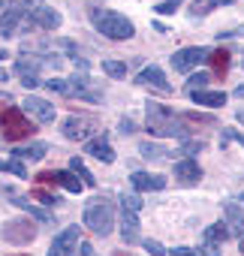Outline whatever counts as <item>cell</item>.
<instances>
[{
	"instance_id": "e575fe53",
	"label": "cell",
	"mask_w": 244,
	"mask_h": 256,
	"mask_svg": "<svg viewBox=\"0 0 244 256\" xmlns=\"http://www.w3.org/2000/svg\"><path fill=\"white\" fill-rule=\"evenodd\" d=\"M6 172H12V175H18V178H28V169H24V163H22L18 157L6 163Z\"/></svg>"
},
{
	"instance_id": "f1b7e54d",
	"label": "cell",
	"mask_w": 244,
	"mask_h": 256,
	"mask_svg": "<svg viewBox=\"0 0 244 256\" xmlns=\"http://www.w3.org/2000/svg\"><path fill=\"white\" fill-rule=\"evenodd\" d=\"M205 84H208V76H205V72H193L190 82H187V94H193V90H205Z\"/></svg>"
},
{
	"instance_id": "7bdbcfd3",
	"label": "cell",
	"mask_w": 244,
	"mask_h": 256,
	"mask_svg": "<svg viewBox=\"0 0 244 256\" xmlns=\"http://www.w3.org/2000/svg\"><path fill=\"white\" fill-rule=\"evenodd\" d=\"M4 58H10V52H6L4 46H0V60H4Z\"/></svg>"
},
{
	"instance_id": "4316f807",
	"label": "cell",
	"mask_w": 244,
	"mask_h": 256,
	"mask_svg": "<svg viewBox=\"0 0 244 256\" xmlns=\"http://www.w3.org/2000/svg\"><path fill=\"white\" fill-rule=\"evenodd\" d=\"M102 72L112 78H124L127 76V64L124 60H102Z\"/></svg>"
},
{
	"instance_id": "9c48e42d",
	"label": "cell",
	"mask_w": 244,
	"mask_h": 256,
	"mask_svg": "<svg viewBox=\"0 0 244 256\" xmlns=\"http://www.w3.org/2000/svg\"><path fill=\"white\" fill-rule=\"evenodd\" d=\"M0 235H4L10 244H30L34 235H36V229H34L28 220H12V223L4 226V232H0Z\"/></svg>"
},
{
	"instance_id": "d590c367",
	"label": "cell",
	"mask_w": 244,
	"mask_h": 256,
	"mask_svg": "<svg viewBox=\"0 0 244 256\" xmlns=\"http://www.w3.org/2000/svg\"><path fill=\"white\" fill-rule=\"evenodd\" d=\"M178 6H181V0H163V4H157V12L160 16H172Z\"/></svg>"
},
{
	"instance_id": "ffe728a7",
	"label": "cell",
	"mask_w": 244,
	"mask_h": 256,
	"mask_svg": "<svg viewBox=\"0 0 244 256\" xmlns=\"http://www.w3.org/2000/svg\"><path fill=\"white\" fill-rule=\"evenodd\" d=\"M208 64H211V70H214V76H226L229 72V52L226 48H214V52H208V58H205Z\"/></svg>"
},
{
	"instance_id": "5b68a950",
	"label": "cell",
	"mask_w": 244,
	"mask_h": 256,
	"mask_svg": "<svg viewBox=\"0 0 244 256\" xmlns=\"http://www.w3.org/2000/svg\"><path fill=\"white\" fill-rule=\"evenodd\" d=\"M78 247H82V232L78 226H66L64 232L54 235L52 247H48V256H78Z\"/></svg>"
},
{
	"instance_id": "bcb514c9",
	"label": "cell",
	"mask_w": 244,
	"mask_h": 256,
	"mask_svg": "<svg viewBox=\"0 0 244 256\" xmlns=\"http://www.w3.org/2000/svg\"><path fill=\"white\" fill-rule=\"evenodd\" d=\"M241 253H244V235H241Z\"/></svg>"
},
{
	"instance_id": "1f68e13d",
	"label": "cell",
	"mask_w": 244,
	"mask_h": 256,
	"mask_svg": "<svg viewBox=\"0 0 244 256\" xmlns=\"http://www.w3.org/2000/svg\"><path fill=\"white\" fill-rule=\"evenodd\" d=\"M229 142H238L244 148V133L241 130H223V139H220V148H226Z\"/></svg>"
},
{
	"instance_id": "d6986e66",
	"label": "cell",
	"mask_w": 244,
	"mask_h": 256,
	"mask_svg": "<svg viewBox=\"0 0 244 256\" xmlns=\"http://www.w3.org/2000/svg\"><path fill=\"white\" fill-rule=\"evenodd\" d=\"M190 100H193L196 106H208V108L226 106V94H223V90H193Z\"/></svg>"
},
{
	"instance_id": "484cf974",
	"label": "cell",
	"mask_w": 244,
	"mask_h": 256,
	"mask_svg": "<svg viewBox=\"0 0 244 256\" xmlns=\"http://www.w3.org/2000/svg\"><path fill=\"white\" fill-rule=\"evenodd\" d=\"M223 4H232V0H193V16H208L211 10H217Z\"/></svg>"
},
{
	"instance_id": "f546056e",
	"label": "cell",
	"mask_w": 244,
	"mask_h": 256,
	"mask_svg": "<svg viewBox=\"0 0 244 256\" xmlns=\"http://www.w3.org/2000/svg\"><path fill=\"white\" fill-rule=\"evenodd\" d=\"M46 88H48V90H54V94L70 96V78H48V82H46Z\"/></svg>"
},
{
	"instance_id": "cb8c5ba5",
	"label": "cell",
	"mask_w": 244,
	"mask_h": 256,
	"mask_svg": "<svg viewBox=\"0 0 244 256\" xmlns=\"http://www.w3.org/2000/svg\"><path fill=\"white\" fill-rule=\"evenodd\" d=\"M70 169H72V172H76V175L82 178V184H84V187H96V178H94V175L88 172V166H84V163H82L78 157H72V160H70Z\"/></svg>"
},
{
	"instance_id": "d4e9b609",
	"label": "cell",
	"mask_w": 244,
	"mask_h": 256,
	"mask_svg": "<svg viewBox=\"0 0 244 256\" xmlns=\"http://www.w3.org/2000/svg\"><path fill=\"white\" fill-rule=\"evenodd\" d=\"M16 205H18L22 211H28L30 217L42 220V223H48V220H52V214H48V211H42V208H36V205H30V199H22V196H16Z\"/></svg>"
},
{
	"instance_id": "f6af8a7d",
	"label": "cell",
	"mask_w": 244,
	"mask_h": 256,
	"mask_svg": "<svg viewBox=\"0 0 244 256\" xmlns=\"http://www.w3.org/2000/svg\"><path fill=\"white\" fill-rule=\"evenodd\" d=\"M238 120H244V112H238Z\"/></svg>"
},
{
	"instance_id": "c3c4849f",
	"label": "cell",
	"mask_w": 244,
	"mask_h": 256,
	"mask_svg": "<svg viewBox=\"0 0 244 256\" xmlns=\"http://www.w3.org/2000/svg\"><path fill=\"white\" fill-rule=\"evenodd\" d=\"M0 4H4V0H0Z\"/></svg>"
},
{
	"instance_id": "7c38bea8",
	"label": "cell",
	"mask_w": 244,
	"mask_h": 256,
	"mask_svg": "<svg viewBox=\"0 0 244 256\" xmlns=\"http://www.w3.org/2000/svg\"><path fill=\"white\" fill-rule=\"evenodd\" d=\"M40 64L42 60H28V58H18V64H16V72L22 76V84L28 90L40 84Z\"/></svg>"
},
{
	"instance_id": "52a82bcc",
	"label": "cell",
	"mask_w": 244,
	"mask_h": 256,
	"mask_svg": "<svg viewBox=\"0 0 244 256\" xmlns=\"http://www.w3.org/2000/svg\"><path fill=\"white\" fill-rule=\"evenodd\" d=\"M205 58H208V48L190 46V48H181L172 54V66H175V72H193L199 66V60H205Z\"/></svg>"
},
{
	"instance_id": "4fadbf2b",
	"label": "cell",
	"mask_w": 244,
	"mask_h": 256,
	"mask_svg": "<svg viewBox=\"0 0 244 256\" xmlns=\"http://www.w3.org/2000/svg\"><path fill=\"white\" fill-rule=\"evenodd\" d=\"M120 238H124V244H136L139 241V217L130 208L120 211Z\"/></svg>"
},
{
	"instance_id": "83f0119b",
	"label": "cell",
	"mask_w": 244,
	"mask_h": 256,
	"mask_svg": "<svg viewBox=\"0 0 244 256\" xmlns=\"http://www.w3.org/2000/svg\"><path fill=\"white\" fill-rule=\"evenodd\" d=\"M6 10L18 12V16H30L34 6H30V0H6Z\"/></svg>"
},
{
	"instance_id": "9a60e30c",
	"label": "cell",
	"mask_w": 244,
	"mask_h": 256,
	"mask_svg": "<svg viewBox=\"0 0 244 256\" xmlns=\"http://www.w3.org/2000/svg\"><path fill=\"white\" fill-rule=\"evenodd\" d=\"M175 178L181 181V184H196L199 178H202V169H199V163L196 160H178L175 163Z\"/></svg>"
},
{
	"instance_id": "4dcf8cb0",
	"label": "cell",
	"mask_w": 244,
	"mask_h": 256,
	"mask_svg": "<svg viewBox=\"0 0 244 256\" xmlns=\"http://www.w3.org/2000/svg\"><path fill=\"white\" fill-rule=\"evenodd\" d=\"M139 151H142V157H148V160H157V157H163L166 151L160 148V145H154V142H142L139 145Z\"/></svg>"
},
{
	"instance_id": "30bf717a",
	"label": "cell",
	"mask_w": 244,
	"mask_h": 256,
	"mask_svg": "<svg viewBox=\"0 0 244 256\" xmlns=\"http://www.w3.org/2000/svg\"><path fill=\"white\" fill-rule=\"evenodd\" d=\"M36 178H40L42 184H60V187L70 190V193H82V187H84L82 178H78L72 169H70V172H66V169H64V172H42V175H36Z\"/></svg>"
},
{
	"instance_id": "60d3db41",
	"label": "cell",
	"mask_w": 244,
	"mask_h": 256,
	"mask_svg": "<svg viewBox=\"0 0 244 256\" xmlns=\"http://www.w3.org/2000/svg\"><path fill=\"white\" fill-rule=\"evenodd\" d=\"M193 151H202V142H187L184 145V154H193Z\"/></svg>"
},
{
	"instance_id": "ac0fdd59",
	"label": "cell",
	"mask_w": 244,
	"mask_h": 256,
	"mask_svg": "<svg viewBox=\"0 0 244 256\" xmlns=\"http://www.w3.org/2000/svg\"><path fill=\"white\" fill-rule=\"evenodd\" d=\"M136 84H151V88H160V90H169V82L163 76L160 66H145L139 76H136Z\"/></svg>"
},
{
	"instance_id": "74e56055",
	"label": "cell",
	"mask_w": 244,
	"mask_h": 256,
	"mask_svg": "<svg viewBox=\"0 0 244 256\" xmlns=\"http://www.w3.org/2000/svg\"><path fill=\"white\" fill-rule=\"evenodd\" d=\"M202 256H220V244L205 241V244H202Z\"/></svg>"
},
{
	"instance_id": "277c9868",
	"label": "cell",
	"mask_w": 244,
	"mask_h": 256,
	"mask_svg": "<svg viewBox=\"0 0 244 256\" xmlns=\"http://www.w3.org/2000/svg\"><path fill=\"white\" fill-rule=\"evenodd\" d=\"M84 226L96 235H108L114 226V208L108 199H90L84 205Z\"/></svg>"
},
{
	"instance_id": "8fae6325",
	"label": "cell",
	"mask_w": 244,
	"mask_h": 256,
	"mask_svg": "<svg viewBox=\"0 0 244 256\" xmlns=\"http://www.w3.org/2000/svg\"><path fill=\"white\" fill-rule=\"evenodd\" d=\"M30 22H34L36 28H42V30H58L64 18H60V12H54L52 6H34Z\"/></svg>"
},
{
	"instance_id": "681fc988",
	"label": "cell",
	"mask_w": 244,
	"mask_h": 256,
	"mask_svg": "<svg viewBox=\"0 0 244 256\" xmlns=\"http://www.w3.org/2000/svg\"><path fill=\"white\" fill-rule=\"evenodd\" d=\"M22 256H24V253H22Z\"/></svg>"
},
{
	"instance_id": "b9f144b4",
	"label": "cell",
	"mask_w": 244,
	"mask_h": 256,
	"mask_svg": "<svg viewBox=\"0 0 244 256\" xmlns=\"http://www.w3.org/2000/svg\"><path fill=\"white\" fill-rule=\"evenodd\" d=\"M235 96H244V84H238V88H235Z\"/></svg>"
},
{
	"instance_id": "8992f818",
	"label": "cell",
	"mask_w": 244,
	"mask_h": 256,
	"mask_svg": "<svg viewBox=\"0 0 244 256\" xmlns=\"http://www.w3.org/2000/svg\"><path fill=\"white\" fill-rule=\"evenodd\" d=\"M94 130H96V120L88 118V114H70L64 120V136L70 142H88Z\"/></svg>"
},
{
	"instance_id": "8d00e7d4",
	"label": "cell",
	"mask_w": 244,
	"mask_h": 256,
	"mask_svg": "<svg viewBox=\"0 0 244 256\" xmlns=\"http://www.w3.org/2000/svg\"><path fill=\"white\" fill-rule=\"evenodd\" d=\"M34 199H40L42 205H58V202H60L58 196H52V193H46V190H34Z\"/></svg>"
},
{
	"instance_id": "ab89813d",
	"label": "cell",
	"mask_w": 244,
	"mask_h": 256,
	"mask_svg": "<svg viewBox=\"0 0 244 256\" xmlns=\"http://www.w3.org/2000/svg\"><path fill=\"white\" fill-rule=\"evenodd\" d=\"M133 130H136V124H133L130 118H124V120H120V133H124V136H127V133H133Z\"/></svg>"
},
{
	"instance_id": "f35d334b",
	"label": "cell",
	"mask_w": 244,
	"mask_h": 256,
	"mask_svg": "<svg viewBox=\"0 0 244 256\" xmlns=\"http://www.w3.org/2000/svg\"><path fill=\"white\" fill-rule=\"evenodd\" d=\"M169 253H172V256H199L193 247H175V250H169Z\"/></svg>"
},
{
	"instance_id": "d6a6232c",
	"label": "cell",
	"mask_w": 244,
	"mask_h": 256,
	"mask_svg": "<svg viewBox=\"0 0 244 256\" xmlns=\"http://www.w3.org/2000/svg\"><path fill=\"white\" fill-rule=\"evenodd\" d=\"M142 247H145V253H148V256H163V253H169L160 241H151V238H148V241H142Z\"/></svg>"
},
{
	"instance_id": "7a4b0ae2",
	"label": "cell",
	"mask_w": 244,
	"mask_h": 256,
	"mask_svg": "<svg viewBox=\"0 0 244 256\" xmlns=\"http://www.w3.org/2000/svg\"><path fill=\"white\" fill-rule=\"evenodd\" d=\"M90 22H94V28H96L102 36H108V40H130V36L136 34L133 22H130L127 16H118V12H112V10H94V12H90Z\"/></svg>"
},
{
	"instance_id": "ba28073f",
	"label": "cell",
	"mask_w": 244,
	"mask_h": 256,
	"mask_svg": "<svg viewBox=\"0 0 244 256\" xmlns=\"http://www.w3.org/2000/svg\"><path fill=\"white\" fill-rule=\"evenodd\" d=\"M22 108H24L36 124H54V118H58L54 106H52L48 100H42V96H28V100L22 102Z\"/></svg>"
},
{
	"instance_id": "603a6c76",
	"label": "cell",
	"mask_w": 244,
	"mask_h": 256,
	"mask_svg": "<svg viewBox=\"0 0 244 256\" xmlns=\"http://www.w3.org/2000/svg\"><path fill=\"white\" fill-rule=\"evenodd\" d=\"M229 235H232V232H229V226H226V223H214V226H205V232H202V238H205V241H211V244H223Z\"/></svg>"
},
{
	"instance_id": "6da1fadb",
	"label": "cell",
	"mask_w": 244,
	"mask_h": 256,
	"mask_svg": "<svg viewBox=\"0 0 244 256\" xmlns=\"http://www.w3.org/2000/svg\"><path fill=\"white\" fill-rule=\"evenodd\" d=\"M145 124H148V133L157 136V139H169V136L184 139V136H190L187 118L175 114V112H172L169 106H163V102H148V106H145Z\"/></svg>"
},
{
	"instance_id": "5bb4252c",
	"label": "cell",
	"mask_w": 244,
	"mask_h": 256,
	"mask_svg": "<svg viewBox=\"0 0 244 256\" xmlns=\"http://www.w3.org/2000/svg\"><path fill=\"white\" fill-rule=\"evenodd\" d=\"M84 154L96 157L100 163H114V151H112V145H108L102 136H96V139H88V142H84Z\"/></svg>"
},
{
	"instance_id": "44dd1931",
	"label": "cell",
	"mask_w": 244,
	"mask_h": 256,
	"mask_svg": "<svg viewBox=\"0 0 244 256\" xmlns=\"http://www.w3.org/2000/svg\"><path fill=\"white\" fill-rule=\"evenodd\" d=\"M46 142H30V145H24V148H16L12 154L18 157V160H30V163H36V160H42L46 157Z\"/></svg>"
},
{
	"instance_id": "ee69618b",
	"label": "cell",
	"mask_w": 244,
	"mask_h": 256,
	"mask_svg": "<svg viewBox=\"0 0 244 256\" xmlns=\"http://www.w3.org/2000/svg\"><path fill=\"white\" fill-rule=\"evenodd\" d=\"M4 169H6V163H4V160H0V172H4Z\"/></svg>"
},
{
	"instance_id": "e0dca14e",
	"label": "cell",
	"mask_w": 244,
	"mask_h": 256,
	"mask_svg": "<svg viewBox=\"0 0 244 256\" xmlns=\"http://www.w3.org/2000/svg\"><path fill=\"white\" fill-rule=\"evenodd\" d=\"M223 217L232 235H244V214L238 208V202H223Z\"/></svg>"
},
{
	"instance_id": "3957f363",
	"label": "cell",
	"mask_w": 244,
	"mask_h": 256,
	"mask_svg": "<svg viewBox=\"0 0 244 256\" xmlns=\"http://www.w3.org/2000/svg\"><path fill=\"white\" fill-rule=\"evenodd\" d=\"M0 126H4V139L6 142H22V139H30L34 133V120L24 108H6L0 112Z\"/></svg>"
},
{
	"instance_id": "836d02e7",
	"label": "cell",
	"mask_w": 244,
	"mask_h": 256,
	"mask_svg": "<svg viewBox=\"0 0 244 256\" xmlns=\"http://www.w3.org/2000/svg\"><path fill=\"white\" fill-rule=\"evenodd\" d=\"M120 205H124V208H130V211H136V214L142 211V199H139L136 193H130V196L124 193V199H120Z\"/></svg>"
},
{
	"instance_id": "7402d4cb",
	"label": "cell",
	"mask_w": 244,
	"mask_h": 256,
	"mask_svg": "<svg viewBox=\"0 0 244 256\" xmlns=\"http://www.w3.org/2000/svg\"><path fill=\"white\" fill-rule=\"evenodd\" d=\"M24 16H18V12H12V10H6L4 16H0V36H12L16 30H18V22H22Z\"/></svg>"
},
{
	"instance_id": "2e32d148",
	"label": "cell",
	"mask_w": 244,
	"mask_h": 256,
	"mask_svg": "<svg viewBox=\"0 0 244 256\" xmlns=\"http://www.w3.org/2000/svg\"><path fill=\"white\" fill-rule=\"evenodd\" d=\"M130 181H133V187H136L139 193L163 190V187H166V178H163V175H148V172H133V175H130Z\"/></svg>"
},
{
	"instance_id": "7dc6e473",
	"label": "cell",
	"mask_w": 244,
	"mask_h": 256,
	"mask_svg": "<svg viewBox=\"0 0 244 256\" xmlns=\"http://www.w3.org/2000/svg\"><path fill=\"white\" fill-rule=\"evenodd\" d=\"M241 64H244V58H241Z\"/></svg>"
}]
</instances>
